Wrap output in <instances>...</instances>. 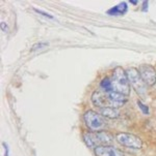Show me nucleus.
<instances>
[{
  "label": "nucleus",
  "mask_w": 156,
  "mask_h": 156,
  "mask_svg": "<svg viewBox=\"0 0 156 156\" xmlns=\"http://www.w3.org/2000/svg\"><path fill=\"white\" fill-rule=\"evenodd\" d=\"M83 121L86 126L91 131H101L106 125V121L101 114L93 110H88L83 114Z\"/></svg>",
  "instance_id": "7ed1b4c3"
},
{
  "label": "nucleus",
  "mask_w": 156,
  "mask_h": 156,
  "mask_svg": "<svg viewBox=\"0 0 156 156\" xmlns=\"http://www.w3.org/2000/svg\"><path fill=\"white\" fill-rule=\"evenodd\" d=\"M100 87L104 91V93H108V92L112 91V79L110 78H104L102 79V81L100 82Z\"/></svg>",
  "instance_id": "f8f14e48"
},
{
  "label": "nucleus",
  "mask_w": 156,
  "mask_h": 156,
  "mask_svg": "<svg viewBox=\"0 0 156 156\" xmlns=\"http://www.w3.org/2000/svg\"><path fill=\"white\" fill-rule=\"evenodd\" d=\"M94 153L96 156H125L122 150L117 147L107 145V146H100L94 149Z\"/></svg>",
  "instance_id": "6e6552de"
},
{
  "label": "nucleus",
  "mask_w": 156,
  "mask_h": 156,
  "mask_svg": "<svg viewBox=\"0 0 156 156\" xmlns=\"http://www.w3.org/2000/svg\"><path fill=\"white\" fill-rule=\"evenodd\" d=\"M148 5H149V1H143V12H148Z\"/></svg>",
  "instance_id": "f3484780"
},
{
  "label": "nucleus",
  "mask_w": 156,
  "mask_h": 156,
  "mask_svg": "<svg viewBox=\"0 0 156 156\" xmlns=\"http://www.w3.org/2000/svg\"><path fill=\"white\" fill-rule=\"evenodd\" d=\"M1 30L2 31H4V32H7V25L5 23H3V22H1Z\"/></svg>",
  "instance_id": "a211bd4d"
},
{
  "label": "nucleus",
  "mask_w": 156,
  "mask_h": 156,
  "mask_svg": "<svg viewBox=\"0 0 156 156\" xmlns=\"http://www.w3.org/2000/svg\"><path fill=\"white\" fill-rule=\"evenodd\" d=\"M139 75H141L144 83L148 86H154L156 84V70L150 64H142L139 67Z\"/></svg>",
  "instance_id": "423d86ee"
},
{
  "label": "nucleus",
  "mask_w": 156,
  "mask_h": 156,
  "mask_svg": "<svg viewBox=\"0 0 156 156\" xmlns=\"http://www.w3.org/2000/svg\"><path fill=\"white\" fill-rule=\"evenodd\" d=\"M83 142L89 148H97L100 146H107L112 142L113 137L106 131H91L86 133L82 136Z\"/></svg>",
  "instance_id": "f03ea898"
},
{
  "label": "nucleus",
  "mask_w": 156,
  "mask_h": 156,
  "mask_svg": "<svg viewBox=\"0 0 156 156\" xmlns=\"http://www.w3.org/2000/svg\"><path fill=\"white\" fill-rule=\"evenodd\" d=\"M106 97L108 100V107H112L116 108V109L123 107L127 102V100H128V96L115 91L106 93Z\"/></svg>",
  "instance_id": "0eeeda50"
},
{
  "label": "nucleus",
  "mask_w": 156,
  "mask_h": 156,
  "mask_svg": "<svg viewBox=\"0 0 156 156\" xmlns=\"http://www.w3.org/2000/svg\"><path fill=\"white\" fill-rule=\"evenodd\" d=\"M92 101L94 105H96L99 109L108 107V100L106 97V93H101L100 91H95L92 94Z\"/></svg>",
  "instance_id": "1a4fd4ad"
},
{
  "label": "nucleus",
  "mask_w": 156,
  "mask_h": 156,
  "mask_svg": "<svg viewBox=\"0 0 156 156\" xmlns=\"http://www.w3.org/2000/svg\"><path fill=\"white\" fill-rule=\"evenodd\" d=\"M2 147L4 149V156H10V146L6 142H2Z\"/></svg>",
  "instance_id": "dca6fc26"
},
{
  "label": "nucleus",
  "mask_w": 156,
  "mask_h": 156,
  "mask_svg": "<svg viewBox=\"0 0 156 156\" xmlns=\"http://www.w3.org/2000/svg\"><path fill=\"white\" fill-rule=\"evenodd\" d=\"M48 46H49L48 43H36V44H34L33 46H32V48L30 49V51L31 52H34V51H36V50L43 49V48L48 47Z\"/></svg>",
  "instance_id": "4468645a"
},
{
  "label": "nucleus",
  "mask_w": 156,
  "mask_h": 156,
  "mask_svg": "<svg viewBox=\"0 0 156 156\" xmlns=\"http://www.w3.org/2000/svg\"><path fill=\"white\" fill-rule=\"evenodd\" d=\"M34 12H36V14H40V15L44 16V17L48 18V19H50V20H53V19H54V17H53L52 15H50V14H48V12H43V10H41V9H34Z\"/></svg>",
  "instance_id": "2eb2a0df"
},
{
  "label": "nucleus",
  "mask_w": 156,
  "mask_h": 156,
  "mask_svg": "<svg viewBox=\"0 0 156 156\" xmlns=\"http://www.w3.org/2000/svg\"><path fill=\"white\" fill-rule=\"evenodd\" d=\"M125 71H126L127 78H128L129 82H130V85L133 86V88L135 89V91L139 94L144 93L145 89H146V87H145L146 84L143 81L139 69H136L135 67H130L128 69H126Z\"/></svg>",
  "instance_id": "39448f33"
},
{
  "label": "nucleus",
  "mask_w": 156,
  "mask_h": 156,
  "mask_svg": "<svg viewBox=\"0 0 156 156\" xmlns=\"http://www.w3.org/2000/svg\"><path fill=\"white\" fill-rule=\"evenodd\" d=\"M116 140L120 145L131 148V149H141L143 147V141L135 134L128 133H120L116 136Z\"/></svg>",
  "instance_id": "20e7f679"
},
{
  "label": "nucleus",
  "mask_w": 156,
  "mask_h": 156,
  "mask_svg": "<svg viewBox=\"0 0 156 156\" xmlns=\"http://www.w3.org/2000/svg\"><path fill=\"white\" fill-rule=\"evenodd\" d=\"M100 114H101L104 118L116 119L120 116V111L112 107H105V108L100 109Z\"/></svg>",
  "instance_id": "9b49d317"
},
{
  "label": "nucleus",
  "mask_w": 156,
  "mask_h": 156,
  "mask_svg": "<svg viewBox=\"0 0 156 156\" xmlns=\"http://www.w3.org/2000/svg\"><path fill=\"white\" fill-rule=\"evenodd\" d=\"M136 104H137V105H139V108L141 109V111L145 114V115H149V114H150V111H149V107H148V105H146L145 104H143L141 100H137Z\"/></svg>",
  "instance_id": "ddd939ff"
},
{
  "label": "nucleus",
  "mask_w": 156,
  "mask_h": 156,
  "mask_svg": "<svg viewBox=\"0 0 156 156\" xmlns=\"http://www.w3.org/2000/svg\"><path fill=\"white\" fill-rule=\"evenodd\" d=\"M112 91L122 93L126 96L130 94V82L127 78L126 71L122 67L118 66L112 70Z\"/></svg>",
  "instance_id": "f257e3e1"
},
{
  "label": "nucleus",
  "mask_w": 156,
  "mask_h": 156,
  "mask_svg": "<svg viewBox=\"0 0 156 156\" xmlns=\"http://www.w3.org/2000/svg\"><path fill=\"white\" fill-rule=\"evenodd\" d=\"M127 10H128V4L127 2H120L119 4H117L116 6L112 7L110 9L107 10V15L109 16H122L124 14H126Z\"/></svg>",
  "instance_id": "9d476101"
},
{
  "label": "nucleus",
  "mask_w": 156,
  "mask_h": 156,
  "mask_svg": "<svg viewBox=\"0 0 156 156\" xmlns=\"http://www.w3.org/2000/svg\"><path fill=\"white\" fill-rule=\"evenodd\" d=\"M129 2H130L131 4H133V5H136L137 3H139V1H137V0H129Z\"/></svg>",
  "instance_id": "6ab92c4d"
}]
</instances>
